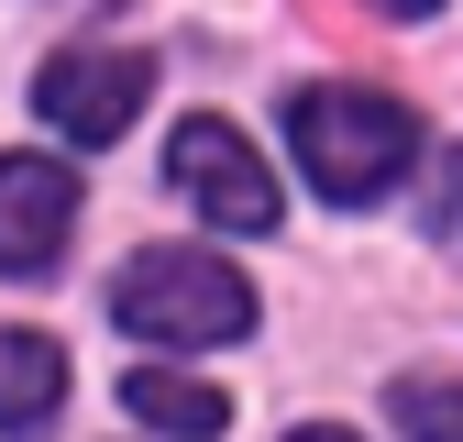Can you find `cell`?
Instances as JSON below:
<instances>
[{
    "label": "cell",
    "instance_id": "obj_1",
    "mask_svg": "<svg viewBox=\"0 0 463 442\" xmlns=\"http://www.w3.org/2000/svg\"><path fill=\"white\" fill-rule=\"evenodd\" d=\"M287 144H298V166H309L320 199L364 210V199H386L397 178H409L420 110L386 100V89H298V100H287Z\"/></svg>",
    "mask_w": 463,
    "mask_h": 442
},
{
    "label": "cell",
    "instance_id": "obj_2",
    "mask_svg": "<svg viewBox=\"0 0 463 442\" xmlns=\"http://www.w3.org/2000/svg\"><path fill=\"white\" fill-rule=\"evenodd\" d=\"M110 321L133 343H232V332H254V288L199 244H144L110 276Z\"/></svg>",
    "mask_w": 463,
    "mask_h": 442
},
{
    "label": "cell",
    "instance_id": "obj_3",
    "mask_svg": "<svg viewBox=\"0 0 463 442\" xmlns=\"http://www.w3.org/2000/svg\"><path fill=\"white\" fill-rule=\"evenodd\" d=\"M144 100H155V55L144 44H67V55H44V78H33V110L67 144H110Z\"/></svg>",
    "mask_w": 463,
    "mask_h": 442
},
{
    "label": "cell",
    "instance_id": "obj_4",
    "mask_svg": "<svg viewBox=\"0 0 463 442\" xmlns=\"http://www.w3.org/2000/svg\"><path fill=\"white\" fill-rule=\"evenodd\" d=\"M165 188H177L188 210H210L221 233H276V178H265V155L232 133L221 110L177 122V144H165Z\"/></svg>",
    "mask_w": 463,
    "mask_h": 442
},
{
    "label": "cell",
    "instance_id": "obj_5",
    "mask_svg": "<svg viewBox=\"0 0 463 442\" xmlns=\"http://www.w3.org/2000/svg\"><path fill=\"white\" fill-rule=\"evenodd\" d=\"M78 233V178L55 155H0V276H44Z\"/></svg>",
    "mask_w": 463,
    "mask_h": 442
},
{
    "label": "cell",
    "instance_id": "obj_6",
    "mask_svg": "<svg viewBox=\"0 0 463 442\" xmlns=\"http://www.w3.org/2000/svg\"><path fill=\"white\" fill-rule=\"evenodd\" d=\"M55 409H67V343H44V332H0V431L33 442Z\"/></svg>",
    "mask_w": 463,
    "mask_h": 442
},
{
    "label": "cell",
    "instance_id": "obj_7",
    "mask_svg": "<svg viewBox=\"0 0 463 442\" xmlns=\"http://www.w3.org/2000/svg\"><path fill=\"white\" fill-rule=\"evenodd\" d=\"M122 409H133L144 431H165V442H210V431H232V387H199V376L133 365V376H122Z\"/></svg>",
    "mask_w": 463,
    "mask_h": 442
},
{
    "label": "cell",
    "instance_id": "obj_8",
    "mask_svg": "<svg viewBox=\"0 0 463 442\" xmlns=\"http://www.w3.org/2000/svg\"><path fill=\"white\" fill-rule=\"evenodd\" d=\"M397 431H409V442H463V387L452 376H397Z\"/></svg>",
    "mask_w": 463,
    "mask_h": 442
},
{
    "label": "cell",
    "instance_id": "obj_9",
    "mask_svg": "<svg viewBox=\"0 0 463 442\" xmlns=\"http://www.w3.org/2000/svg\"><path fill=\"white\" fill-rule=\"evenodd\" d=\"M430 233H441V244L463 255V144L441 155V178H430Z\"/></svg>",
    "mask_w": 463,
    "mask_h": 442
},
{
    "label": "cell",
    "instance_id": "obj_10",
    "mask_svg": "<svg viewBox=\"0 0 463 442\" xmlns=\"http://www.w3.org/2000/svg\"><path fill=\"white\" fill-rule=\"evenodd\" d=\"M375 12H386V23H430L441 0H375Z\"/></svg>",
    "mask_w": 463,
    "mask_h": 442
},
{
    "label": "cell",
    "instance_id": "obj_11",
    "mask_svg": "<svg viewBox=\"0 0 463 442\" xmlns=\"http://www.w3.org/2000/svg\"><path fill=\"white\" fill-rule=\"evenodd\" d=\"M287 442H354V431H287Z\"/></svg>",
    "mask_w": 463,
    "mask_h": 442
}]
</instances>
